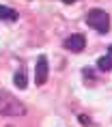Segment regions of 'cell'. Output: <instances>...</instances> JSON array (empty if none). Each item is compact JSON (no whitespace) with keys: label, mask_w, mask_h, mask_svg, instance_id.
<instances>
[{"label":"cell","mask_w":112,"mask_h":127,"mask_svg":"<svg viewBox=\"0 0 112 127\" xmlns=\"http://www.w3.org/2000/svg\"><path fill=\"white\" fill-rule=\"evenodd\" d=\"M0 114H4V116H24L26 106L20 99H15L13 95L0 91Z\"/></svg>","instance_id":"cell-1"},{"label":"cell","mask_w":112,"mask_h":127,"mask_svg":"<svg viewBox=\"0 0 112 127\" xmlns=\"http://www.w3.org/2000/svg\"><path fill=\"white\" fill-rule=\"evenodd\" d=\"M86 24H88L93 30L106 34L110 30V15L106 13V11H101V9H93V11H88V15H86Z\"/></svg>","instance_id":"cell-2"},{"label":"cell","mask_w":112,"mask_h":127,"mask_svg":"<svg viewBox=\"0 0 112 127\" xmlns=\"http://www.w3.org/2000/svg\"><path fill=\"white\" fill-rule=\"evenodd\" d=\"M47 75H50L47 58H45V56H39L37 67H35V82H37V84H45V82H47Z\"/></svg>","instance_id":"cell-3"},{"label":"cell","mask_w":112,"mask_h":127,"mask_svg":"<svg viewBox=\"0 0 112 127\" xmlns=\"http://www.w3.org/2000/svg\"><path fill=\"white\" fill-rule=\"evenodd\" d=\"M84 45H86V39H84V34H80V32L71 34V37L65 41V47H67V50H71V52H82Z\"/></svg>","instance_id":"cell-4"},{"label":"cell","mask_w":112,"mask_h":127,"mask_svg":"<svg viewBox=\"0 0 112 127\" xmlns=\"http://www.w3.org/2000/svg\"><path fill=\"white\" fill-rule=\"evenodd\" d=\"M97 69H99V71H110V69H112V45L108 47V54L97 60Z\"/></svg>","instance_id":"cell-5"},{"label":"cell","mask_w":112,"mask_h":127,"mask_svg":"<svg viewBox=\"0 0 112 127\" xmlns=\"http://www.w3.org/2000/svg\"><path fill=\"white\" fill-rule=\"evenodd\" d=\"M20 17L17 15V11L11 7H4V4H0V20H7V22H15Z\"/></svg>","instance_id":"cell-6"},{"label":"cell","mask_w":112,"mask_h":127,"mask_svg":"<svg viewBox=\"0 0 112 127\" xmlns=\"http://www.w3.org/2000/svg\"><path fill=\"white\" fill-rule=\"evenodd\" d=\"M13 82H15V86H17V88H26V84H28V80H26V71H24V69H20V71L13 75Z\"/></svg>","instance_id":"cell-7"},{"label":"cell","mask_w":112,"mask_h":127,"mask_svg":"<svg viewBox=\"0 0 112 127\" xmlns=\"http://www.w3.org/2000/svg\"><path fill=\"white\" fill-rule=\"evenodd\" d=\"M80 123H84V125H91V119H86V116H80Z\"/></svg>","instance_id":"cell-8"},{"label":"cell","mask_w":112,"mask_h":127,"mask_svg":"<svg viewBox=\"0 0 112 127\" xmlns=\"http://www.w3.org/2000/svg\"><path fill=\"white\" fill-rule=\"evenodd\" d=\"M63 2H67V4H69V2H75V0H63Z\"/></svg>","instance_id":"cell-9"}]
</instances>
